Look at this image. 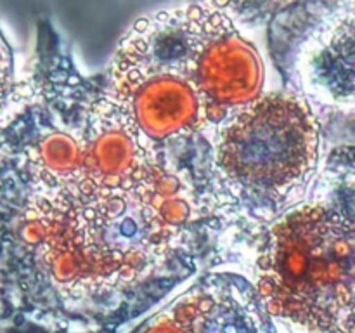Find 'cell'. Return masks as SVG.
<instances>
[{
	"label": "cell",
	"mask_w": 355,
	"mask_h": 333,
	"mask_svg": "<svg viewBox=\"0 0 355 333\" xmlns=\"http://www.w3.org/2000/svg\"><path fill=\"white\" fill-rule=\"evenodd\" d=\"M305 83L319 97L352 104L354 23L352 14L338 16L315 37L304 61Z\"/></svg>",
	"instance_id": "7"
},
{
	"label": "cell",
	"mask_w": 355,
	"mask_h": 333,
	"mask_svg": "<svg viewBox=\"0 0 355 333\" xmlns=\"http://www.w3.org/2000/svg\"><path fill=\"white\" fill-rule=\"evenodd\" d=\"M284 0H210L208 6L215 7L227 17L245 19L250 16H262L279 7Z\"/></svg>",
	"instance_id": "8"
},
{
	"label": "cell",
	"mask_w": 355,
	"mask_h": 333,
	"mask_svg": "<svg viewBox=\"0 0 355 333\" xmlns=\"http://www.w3.org/2000/svg\"><path fill=\"white\" fill-rule=\"evenodd\" d=\"M318 148V123L307 104L270 94L232 118L218 142L217 170L241 200L277 207L305 189Z\"/></svg>",
	"instance_id": "4"
},
{
	"label": "cell",
	"mask_w": 355,
	"mask_h": 333,
	"mask_svg": "<svg viewBox=\"0 0 355 333\" xmlns=\"http://www.w3.org/2000/svg\"><path fill=\"white\" fill-rule=\"evenodd\" d=\"M14 94V69L10 51L0 35V123L9 111Z\"/></svg>",
	"instance_id": "9"
},
{
	"label": "cell",
	"mask_w": 355,
	"mask_h": 333,
	"mask_svg": "<svg viewBox=\"0 0 355 333\" xmlns=\"http://www.w3.org/2000/svg\"><path fill=\"white\" fill-rule=\"evenodd\" d=\"M14 333H92V332H73L71 328H58V330H52L49 326H37V325H31L28 328H21Z\"/></svg>",
	"instance_id": "10"
},
{
	"label": "cell",
	"mask_w": 355,
	"mask_h": 333,
	"mask_svg": "<svg viewBox=\"0 0 355 333\" xmlns=\"http://www.w3.org/2000/svg\"><path fill=\"white\" fill-rule=\"evenodd\" d=\"M262 83L263 66L259 52L231 26L211 42L201 68V92L210 123L255 101Z\"/></svg>",
	"instance_id": "6"
},
{
	"label": "cell",
	"mask_w": 355,
	"mask_h": 333,
	"mask_svg": "<svg viewBox=\"0 0 355 333\" xmlns=\"http://www.w3.org/2000/svg\"><path fill=\"white\" fill-rule=\"evenodd\" d=\"M184 184L153 163L120 184L42 180L23 214V262L9 298L35 321L106 326L180 276Z\"/></svg>",
	"instance_id": "1"
},
{
	"label": "cell",
	"mask_w": 355,
	"mask_h": 333,
	"mask_svg": "<svg viewBox=\"0 0 355 333\" xmlns=\"http://www.w3.org/2000/svg\"><path fill=\"white\" fill-rule=\"evenodd\" d=\"M354 280L352 217L309 203L269 229L250 283L291 333H354Z\"/></svg>",
	"instance_id": "2"
},
{
	"label": "cell",
	"mask_w": 355,
	"mask_h": 333,
	"mask_svg": "<svg viewBox=\"0 0 355 333\" xmlns=\"http://www.w3.org/2000/svg\"><path fill=\"white\" fill-rule=\"evenodd\" d=\"M231 26L211 6L163 10L132 26L111 66V90L142 135L165 139L210 123L201 68L211 42Z\"/></svg>",
	"instance_id": "3"
},
{
	"label": "cell",
	"mask_w": 355,
	"mask_h": 333,
	"mask_svg": "<svg viewBox=\"0 0 355 333\" xmlns=\"http://www.w3.org/2000/svg\"><path fill=\"white\" fill-rule=\"evenodd\" d=\"M132 333H277L250 280L207 274Z\"/></svg>",
	"instance_id": "5"
}]
</instances>
